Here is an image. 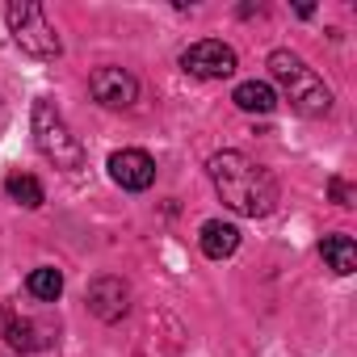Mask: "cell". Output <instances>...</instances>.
<instances>
[{
    "instance_id": "obj_1",
    "label": "cell",
    "mask_w": 357,
    "mask_h": 357,
    "mask_svg": "<svg viewBox=\"0 0 357 357\" xmlns=\"http://www.w3.org/2000/svg\"><path fill=\"white\" fill-rule=\"evenodd\" d=\"M215 194L223 198V206H231L244 219H265L278 206V181L269 176V168H261L257 160H248L244 151H219L206 164Z\"/></svg>"
},
{
    "instance_id": "obj_2",
    "label": "cell",
    "mask_w": 357,
    "mask_h": 357,
    "mask_svg": "<svg viewBox=\"0 0 357 357\" xmlns=\"http://www.w3.org/2000/svg\"><path fill=\"white\" fill-rule=\"evenodd\" d=\"M269 76L282 84V93L290 97V105L303 114V118H324L332 109V89L315 76V68L303 63V55L278 47L269 55Z\"/></svg>"
},
{
    "instance_id": "obj_3",
    "label": "cell",
    "mask_w": 357,
    "mask_h": 357,
    "mask_svg": "<svg viewBox=\"0 0 357 357\" xmlns=\"http://www.w3.org/2000/svg\"><path fill=\"white\" fill-rule=\"evenodd\" d=\"M30 130H34V147H38L55 168H63V172L84 168V143L72 135V126L63 122V114H59V105H55L51 97H38V101H34V122H30Z\"/></svg>"
},
{
    "instance_id": "obj_4",
    "label": "cell",
    "mask_w": 357,
    "mask_h": 357,
    "mask_svg": "<svg viewBox=\"0 0 357 357\" xmlns=\"http://www.w3.org/2000/svg\"><path fill=\"white\" fill-rule=\"evenodd\" d=\"M5 17H9L13 43H17L26 55H34V59H55V55L63 51V43H59V34H55V26H51L47 9L34 5V0H13V5L5 9Z\"/></svg>"
},
{
    "instance_id": "obj_5",
    "label": "cell",
    "mask_w": 357,
    "mask_h": 357,
    "mask_svg": "<svg viewBox=\"0 0 357 357\" xmlns=\"http://www.w3.org/2000/svg\"><path fill=\"white\" fill-rule=\"evenodd\" d=\"M181 68L198 80H227L236 72V51L219 38H202V43L181 51Z\"/></svg>"
},
{
    "instance_id": "obj_6",
    "label": "cell",
    "mask_w": 357,
    "mask_h": 357,
    "mask_svg": "<svg viewBox=\"0 0 357 357\" xmlns=\"http://www.w3.org/2000/svg\"><path fill=\"white\" fill-rule=\"evenodd\" d=\"M89 93L97 105L105 109H130L139 101V80L126 72V68H97L89 76Z\"/></svg>"
},
{
    "instance_id": "obj_7",
    "label": "cell",
    "mask_w": 357,
    "mask_h": 357,
    "mask_svg": "<svg viewBox=\"0 0 357 357\" xmlns=\"http://www.w3.org/2000/svg\"><path fill=\"white\" fill-rule=\"evenodd\" d=\"M109 176H114L122 190L143 194V190H151V181H155V160H151L147 151H139V147H122V151L109 155Z\"/></svg>"
},
{
    "instance_id": "obj_8",
    "label": "cell",
    "mask_w": 357,
    "mask_h": 357,
    "mask_svg": "<svg viewBox=\"0 0 357 357\" xmlns=\"http://www.w3.org/2000/svg\"><path fill=\"white\" fill-rule=\"evenodd\" d=\"M126 307H130V286H126L122 278L105 273V278H97V282L89 286V311H93L97 319L118 324V319L126 315Z\"/></svg>"
},
{
    "instance_id": "obj_9",
    "label": "cell",
    "mask_w": 357,
    "mask_h": 357,
    "mask_svg": "<svg viewBox=\"0 0 357 357\" xmlns=\"http://www.w3.org/2000/svg\"><path fill=\"white\" fill-rule=\"evenodd\" d=\"M236 248H240V227H236V223L211 219V223L202 227V252H206L211 261H223V257H231Z\"/></svg>"
},
{
    "instance_id": "obj_10",
    "label": "cell",
    "mask_w": 357,
    "mask_h": 357,
    "mask_svg": "<svg viewBox=\"0 0 357 357\" xmlns=\"http://www.w3.org/2000/svg\"><path fill=\"white\" fill-rule=\"evenodd\" d=\"M231 101H236L244 114H273V109H278V93H273V84H265V80H244V84H236Z\"/></svg>"
},
{
    "instance_id": "obj_11",
    "label": "cell",
    "mask_w": 357,
    "mask_h": 357,
    "mask_svg": "<svg viewBox=\"0 0 357 357\" xmlns=\"http://www.w3.org/2000/svg\"><path fill=\"white\" fill-rule=\"evenodd\" d=\"M319 257H324V261H328V269H332V273H340V278H349V273L357 269V244H353L349 236H324Z\"/></svg>"
},
{
    "instance_id": "obj_12",
    "label": "cell",
    "mask_w": 357,
    "mask_h": 357,
    "mask_svg": "<svg viewBox=\"0 0 357 357\" xmlns=\"http://www.w3.org/2000/svg\"><path fill=\"white\" fill-rule=\"evenodd\" d=\"M0 332H5V340H9L17 353H34V349L47 344V340L38 336V324H30V319H13L9 311H0Z\"/></svg>"
},
{
    "instance_id": "obj_13",
    "label": "cell",
    "mask_w": 357,
    "mask_h": 357,
    "mask_svg": "<svg viewBox=\"0 0 357 357\" xmlns=\"http://www.w3.org/2000/svg\"><path fill=\"white\" fill-rule=\"evenodd\" d=\"M5 194H9L13 202H22L26 211H38V206L47 202L38 176H30V172H9V176H5Z\"/></svg>"
},
{
    "instance_id": "obj_14",
    "label": "cell",
    "mask_w": 357,
    "mask_h": 357,
    "mask_svg": "<svg viewBox=\"0 0 357 357\" xmlns=\"http://www.w3.org/2000/svg\"><path fill=\"white\" fill-rule=\"evenodd\" d=\"M26 290H30L34 298H43V303H55V298L63 294V273H59V269H51V265H43V269H34V273H30Z\"/></svg>"
},
{
    "instance_id": "obj_15",
    "label": "cell",
    "mask_w": 357,
    "mask_h": 357,
    "mask_svg": "<svg viewBox=\"0 0 357 357\" xmlns=\"http://www.w3.org/2000/svg\"><path fill=\"white\" fill-rule=\"evenodd\" d=\"M332 198H336L340 206H353V202H349V185H344V181H332Z\"/></svg>"
},
{
    "instance_id": "obj_16",
    "label": "cell",
    "mask_w": 357,
    "mask_h": 357,
    "mask_svg": "<svg viewBox=\"0 0 357 357\" xmlns=\"http://www.w3.org/2000/svg\"><path fill=\"white\" fill-rule=\"evenodd\" d=\"M0 114H5V101H0Z\"/></svg>"
}]
</instances>
